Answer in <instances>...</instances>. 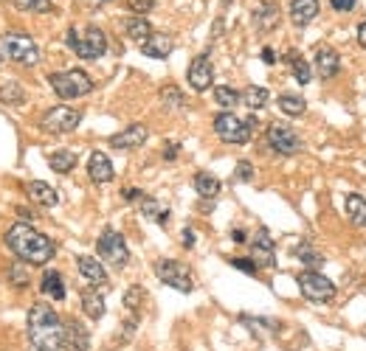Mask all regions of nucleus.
Segmentation results:
<instances>
[{"mask_svg": "<svg viewBox=\"0 0 366 351\" xmlns=\"http://www.w3.org/2000/svg\"><path fill=\"white\" fill-rule=\"evenodd\" d=\"M76 264H79V273L90 281V284H107V270H104V264H99V259L79 256Z\"/></svg>", "mask_w": 366, "mask_h": 351, "instance_id": "nucleus-22", "label": "nucleus"}, {"mask_svg": "<svg viewBox=\"0 0 366 351\" xmlns=\"http://www.w3.org/2000/svg\"><path fill=\"white\" fill-rule=\"evenodd\" d=\"M48 84L54 87V93L60 99H82L93 90V79L85 73V70L73 68V70H63V73H51L48 76Z\"/></svg>", "mask_w": 366, "mask_h": 351, "instance_id": "nucleus-4", "label": "nucleus"}, {"mask_svg": "<svg viewBox=\"0 0 366 351\" xmlns=\"http://www.w3.org/2000/svg\"><path fill=\"white\" fill-rule=\"evenodd\" d=\"M288 60H291V70H293V76H296V82H298V84H307V82H310V62H307L304 57H298L296 51L288 54Z\"/></svg>", "mask_w": 366, "mask_h": 351, "instance_id": "nucleus-33", "label": "nucleus"}, {"mask_svg": "<svg viewBox=\"0 0 366 351\" xmlns=\"http://www.w3.org/2000/svg\"><path fill=\"white\" fill-rule=\"evenodd\" d=\"M242 101H245V107H251V110H262L265 104H268V90L265 87H257V84H251V87H245V93L239 96Z\"/></svg>", "mask_w": 366, "mask_h": 351, "instance_id": "nucleus-30", "label": "nucleus"}, {"mask_svg": "<svg viewBox=\"0 0 366 351\" xmlns=\"http://www.w3.org/2000/svg\"><path fill=\"white\" fill-rule=\"evenodd\" d=\"M318 17V0H293L291 20L296 26H310Z\"/></svg>", "mask_w": 366, "mask_h": 351, "instance_id": "nucleus-20", "label": "nucleus"}, {"mask_svg": "<svg viewBox=\"0 0 366 351\" xmlns=\"http://www.w3.org/2000/svg\"><path fill=\"white\" fill-rule=\"evenodd\" d=\"M215 133H217V138L225 140V143H245V140L251 138L248 121L237 118L234 113H220L217 118H215Z\"/></svg>", "mask_w": 366, "mask_h": 351, "instance_id": "nucleus-10", "label": "nucleus"}, {"mask_svg": "<svg viewBox=\"0 0 366 351\" xmlns=\"http://www.w3.org/2000/svg\"><path fill=\"white\" fill-rule=\"evenodd\" d=\"M296 256H298V259H301V262H304L310 270H318V267L324 264V256H321V253H318V250H316L310 242H301V245L296 247Z\"/></svg>", "mask_w": 366, "mask_h": 351, "instance_id": "nucleus-32", "label": "nucleus"}, {"mask_svg": "<svg viewBox=\"0 0 366 351\" xmlns=\"http://www.w3.org/2000/svg\"><path fill=\"white\" fill-rule=\"evenodd\" d=\"M48 166L57 172V174H68L73 166H76V152L71 149H54L48 155Z\"/></svg>", "mask_w": 366, "mask_h": 351, "instance_id": "nucleus-26", "label": "nucleus"}, {"mask_svg": "<svg viewBox=\"0 0 366 351\" xmlns=\"http://www.w3.org/2000/svg\"><path fill=\"white\" fill-rule=\"evenodd\" d=\"M195 189H198L200 197L215 200L220 194V180L215 174H209V172H198V174H195Z\"/></svg>", "mask_w": 366, "mask_h": 351, "instance_id": "nucleus-27", "label": "nucleus"}, {"mask_svg": "<svg viewBox=\"0 0 366 351\" xmlns=\"http://www.w3.org/2000/svg\"><path fill=\"white\" fill-rule=\"evenodd\" d=\"M161 101H163V107H169V110H181V107L186 104L183 93H181L175 84H166V87H161Z\"/></svg>", "mask_w": 366, "mask_h": 351, "instance_id": "nucleus-34", "label": "nucleus"}, {"mask_svg": "<svg viewBox=\"0 0 366 351\" xmlns=\"http://www.w3.org/2000/svg\"><path fill=\"white\" fill-rule=\"evenodd\" d=\"M63 349L65 351H87L90 349V335L79 321H65L63 332Z\"/></svg>", "mask_w": 366, "mask_h": 351, "instance_id": "nucleus-16", "label": "nucleus"}, {"mask_svg": "<svg viewBox=\"0 0 366 351\" xmlns=\"http://www.w3.org/2000/svg\"><path fill=\"white\" fill-rule=\"evenodd\" d=\"M186 79H189L192 90H198V93H206V90L212 87V82H215V70H212V62H209V57H206V54H200V57H195V60H192V65H189V70H186Z\"/></svg>", "mask_w": 366, "mask_h": 351, "instance_id": "nucleus-12", "label": "nucleus"}, {"mask_svg": "<svg viewBox=\"0 0 366 351\" xmlns=\"http://www.w3.org/2000/svg\"><path fill=\"white\" fill-rule=\"evenodd\" d=\"M82 309L90 321H99L104 315V298L99 295V289H82Z\"/></svg>", "mask_w": 366, "mask_h": 351, "instance_id": "nucleus-25", "label": "nucleus"}, {"mask_svg": "<svg viewBox=\"0 0 366 351\" xmlns=\"http://www.w3.org/2000/svg\"><path fill=\"white\" fill-rule=\"evenodd\" d=\"M96 250H99V259L104 262V264H113V267H127V262H130V250H127V242H124V236L119 233V230H113V228H107V230H102V236H99V242H96Z\"/></svg>", "mask_w": 366, "mask_h": 351, "instance_id": "nucleus-6", "label": "nucleus"}, {"mask_svg": "<svg viewBox=\"0 0 366 351\" xmlns=\"http://www.w3.org/2000/svg\"><path fill=\"white\" fill-rule=\"evenodd\" d=\"M172 48H175L172 37H169V34H155V31L141 43V54H144V57H152V60H166V57L172 54Z\"/></svg>", "mask_w": 366, "mask_h": 351, "instance_id": "nucleus-17", "label": "nucleus"}, {"mask_svg": "<svg viewBox=\"0 0 366 351\" xmlns=\"http://www.w3.org/2000/svg\"><path fill=\"white\" fill-rule=\"evenodd\" d=\"M6 245H9V250H11L20 262H26V264H48V262L54 259V253H57L54 242H51L45 233L34 230L28 222L11 225L9 233H6Z\"/></svg>", "mask_w": 366, "mask_h": 351, "instance_id": "nucleus-1", "label": "nucleus"}, {"mask_svg": "<svg viewBox=\"0 0 366 351\" xmlns=\"http://www.w3.org/2000/svg\"><path fill=\"white\" fill-rule=\"evenodd\" d=\"M251 262L257 267H274L276 264V256H274V242L268 236L265 228L257 230V239L251 242Z\"/></svg>", "mask_w": 366, "mask_h": 351, "instance_id": "nucleus-13", "label": "nucleus"}, {"mask_svg": "<svg viewBox=\"0 0 366 351\" xmlns=\"http://www.w3.org/2000/svg\"><path fill=\"white\" fill-rule=\"evenodd\" d=\"M304 107H307V101H304L301 96H296V93H282V96H279V110H282L285 116H291V118L304 116Z\"/></svg>", "mask_w": 366, "mask_h": 351, "instance_id": "nucleus-29", "label": "nucleus"}, {"mask_svg": "<svg viewBox=\"0 0 366 351\" xmlns=\"http://www.w3.org/2000/svg\"><path fill=\"white\" fill-rule=\"evenodd\" d=\"M347 213H350V219L358 228H366V200L361 194H350L347 197Z\"/></svg>", "mask_w": 366, "mask_h": 351, "instance_id": "nucleus-31", "label": "nucleus"}, {"mask_svg": "<svg viewBox=\"0 0 366 351\" xmlns=\"http://www.w3.org/2000/svg\"><path fill=\"white\" fill-rule=\"evenodd\" d=\"M87 174L93 183H110L113 180V163L104 152H93L87 160Z\"/></svg>", "mask_w": 366, "mask_h": 351, "instance_id": "nucleus-18", "label": "nucleus"}, {"mask_svg": "<svg viewBox=\"0 0 366 351\" xmlns=\"http://www.w3.org/2000/svg\"><path fill=\"white\" fill-rule=\"evenodd\" d=\"M298 289H301V295L307 298V301H313V303H327V301H333L335 298V284L327 279V276H321V273H316V270H304V273H298Z\"/></svg>", "mask_w": 366, "mask_h": 351, "instance_id": "nucleus-7", "label": "nucleus"}, {"mask_svg": "<svg viewBox=\"0 0 366 351\" xmlns=\"http://www.w3.org/2000/svg\"><path fill=\"white\" fill-rule=\"evenodd\" d=\"M183 247H195V230L192 228L183 230Z\"/></svg>", "mask_w": 366, "mask_h": 351, "instance_id": "nucleus-45", "label": "nucleus"}, {"mask_svg": "<svg viewBox=\"0 0 366 351\" xmlns=\"http://www.w3.org/2000/svg\"><path fill=\"white\" fill-rule=\"evenodd\" d=\"M215 101H217L220 107L231 110V107H237V101H239V93H237L234 87H228V84H217V87H215Z\"/></svg>", "mask_w": 366, "mask_h": 351, "instance_id": "nucleus-35", "label": "nucleus"}, {"mask_svg": "<svg viewBox=\"0 0 366 351\" xmlns=\"http://www.w3.org/2000/svg\"><path fill=\"white\" fill-rule=\"evenodd\" d=\"M330 6H333L335 11H352V9L358 6V0H330Z\"/></svg>", "mask_w": 366, "mask_h": 351, "instance_id": "nucleus-43", "label": "nucleus"}, {"mask_svg": "<svg viewBox=\"0 0 366 351\" xmlns=\"http://www.w3.org/2000/svg\"><path fill=\"white\" fill-rule=\"evenodd\" d=\"M11 281H14V286H26V284H28L26 264H14V267H11Z\"/></svg>", "mask_w": 366, "mask_h": 351, "instance_id": "nucleus-41", "label": "nucleus"}, {"mask_svg": "<svg viewBox=\"0 0 366 351\" xmlns=\"http://www.w3.org/2000/svg\"><path fill=\"white\" fill-rule=\"evenodd\" d=\"M0 48H3V54H6L11 62H17V65H23V68H34V65L40 62V48H37V43H34L28 34L9 31V34L0 37Z\"/></svg>", "mask_w": 366, "mask_h": 351, "instance_id": "nucleus-3", "label": "nucleus"}, {"mask_svg": "<svg viewBox=\"0 0 366 351\" xmlns=\"http://www.w3.org/2000/svg\"><path fill=\"white\" fill-rule=\"evenodd\" d=\"M141 213L149 216V219H155L158 225H166V222H169V211L161 208V206H158V200H152V197L141 203Z\"/></svg>", "mask_w": 366, "mask_h": 351, "instance_id": "nucleus-37", "label": "nucleus"}, {"mask_svg": "<svg viewBox=\"0 0 366 351\" xmlns=\"http://www.w3.org/2000/svg\"><path fill=\"white\" fill-rule=\"evenodd\" d=\"M358 43L366 48V23H361V26H358Z\"/></svg>", "mask_w": 366, "mask_h": 351, "instance_id": "nucleus-49", "label": "nucleus"}, {"mask_svg": "<svg viewBox=\"0 0 366 351\" xmlns=\"http://www.w3.org/2000/svg\"><path fill=\"white\" fill-rule=\"evenodd\" d=\"M274 60H276V54H274L271 48H262V62H268V65H274Z\"/></svg>", "mask_w": 366, "mask_h": 351, "instance_id": "nucleus-46", "label": "nucleus"}, {"mask_svg": "<svg viewBox=\"0 0 366 351\" xmlns=\"http://www.w3.org/2000/svg\"><path fill=\"white\" fill-rule=\"evenodd\" d=\"M68 48H73L76 57H82V60H99L107 51V37L96 26H87L85 34H79L76 28H68Z\"/></svg>", "mask_w": 366, "mask_h": 351, "instance_id": "nucleus-5", "label": "nucleus"}, {"mask_svg": "<svg viewBox=\"0 0 366 351\" xmlns=\"http://www.w3.org/2000/svg\"><path fill=\"white\" fill-rule=\"evenodd\" d=\"M155 276L163 281L166 286H175L178 292H192V289H195L192 270H189L183 262H175V259H161V262H155Z\"/></svg>", "mask_w": 366, "mask_h": 351, "instance_id": "nucleus-8", "label": "nucleus"}, {"mask_svg": "<svg viewBox=\"0 0 366 351\" xmlns=\"http://www.w3.org/2000/svg\"><path fill=\"white\" fill-rule=\"evenodd\" d=\"M141 303H144V286H130L127 292H124V306L127 309H133V312H139L141 309Z\"/></svg>", "mask_w": 366, "mask_h": 351, "instance_id": "nucleus-38", "label": "nucleus"}, {"mask_svg": "<svg viewBox=\"0 0 366 351\" xmlns=\"http://www.w3.org/2000/svg\"><path fill=\"white\" fill-rule=\"evenodd\" d=\"M28 197H31L37 206H43V208H54V206L60 203V194H57L48 183H43V180H34V183L28 186Z\"/></svg>", "mask_w": 366, "mask_h": 351, "instance_id": "nucleus-21", "label": "nucleus"}, {"mask_svg": "<svg viewBox=\"0 0 366 351\" xmlns=\"http://www.w3.org/2000/svg\"><path fill=\"white\" fill-rule=\"evenodd\" d=\"M254 28L259 31V34H268V31H274L276 26H279V6L274 3V0H262L257 9H254Z\"/></svg>", "mask_w": 366, "mask_h": 351, "instance_id": "nucleus-14", "label": "nucleus"}, {"mask_svg": "<svg viewBox=\"0 0 366 351\" xmlns=\"http://www.w3.org/2000/svg\"><path fill=\"white\" fill-rule=\"evenodd\" d=\"M23 101H26V90H23V84H20L17 79L0 82V104H6V107H20Z\"/></svg>", "mask_w": 366, "mask_h": 351, "instance_id": "nucleus-23", "label": "nucleus"}, {"mask_svg": "<svg viewBox=\"0 0 366 351\" xmlns=\"http://www.w3.org/2000/svg\"><path fill=\"white\" fill-rule=\"evenodd\" d=\"M124 28H127V37H130V40H136L139 45H141L146 37L152 34V26H149V20H146V17H127Z\"/></svg>", "mask_w": 366, "mask_h": 351, "instance_id": "nucleus-28", "label": "nucleus"}, {"mask_svg": "<svg viewBox=\"0 0 366 351\" xmlns=\"http://www.w3.org/2000/svg\"><path fill=\"white\" fill-rule=\"evenodd\" d=\"M40 289L51 298V301H63L65 298V281L57 270H45L43 273V281H40Z\"/></svg>", "mask_w": 366, "mask_h": 351, "instance_id": "nucleus-24", "label": "nucleus"}, {"mask_svg": "<svg viewBox=\"0 0 366 351\" xmlns=\"http://www.w3.org/2000/svg\"><path fill=\"white\" fill-rule=\"evenodd\" d=\"M139 197H144L139 189H127V191H124V200H139Z\"/></svg>", "mask_w": 366, "mask_h": 351, "instance_id": "nucleus-47", "label": "nucleus"}, {"mask_svg": "<svg viewBox=\"0 0 366 351\" xmlns=\"http://www.w3.org/2000/svg\"><path fill=\"white\" fill-rule=\"evenodd\" d=\"M146 135H149V133H146L144 124H133V127H127V130L116 133V135L110 138V146H113V149H122V152H130V149L144 146Z\"/></svg>", "mask_w": 366, "mask_h": 351, "instance_id": "nucleus-15", "label": "nucleus"}, {"mask_svg": "<svg viewBox=\"0 0 366 351\" xmlns=\"http://www.w3.org/2000/svg\"><path fill=\"white\" fill-rule=\"evenodd\" d=\"M341 68V57L333 51V48H327V45H321L318 51H316V73L321 76V79H333L335 73Z\"/></svg>", "mask_w": 366, "mask_h": 351, "instance_id": "nucleus-19", "label": "nucleus"}, {"mask_svg": "<svg viewBox=\"0 0 366 351\" xmlns=\"http://www.w3.org/2000/svg\"><path fill=\"white\" fill-rule=\"evenodd\" d=\"M231 239H234L237 245H242V242H245V230H231Z\"/></svg>", "mask_w": 366, "mask_h": 351, "instance_id": "nucleus-48", "label": "nucleus"}, {"mask_svg": "<svg viewBox=\"0 0 366 351\" xmlns=\"http://www.w3.org/2000/svg\"><path fill=\"white\" fill-rule=\"evenodd\" d=\"M28 351H48V349H40V346H31Z\"/></svg>", "mask_w": 366, "mask_h": 351, "instance_id": "nucleus-50", "label": "nucleus"}, {"mask_svg": "<svg viewBox=\"0 0 366 351\" xmlns=\"http://www.w3.org/2000/svg\"><path fill=\"white\" fill-rule=\"evenodd\" d=\"M0 65H3V54H0Z\"/></svg>", "mask_w": 366, "mask_h": 351, "instance_id": "nucleus-52", "label": "nucleus"}, {"mask_svg": "<svg viewBox=\"0 0 366 351\" xmlns=\"http://www.w3.org/2000/svg\"><path fill=\"white\" fill-rule=\"evenodd\" d=\"M127 6H130V11H136V14H146V11H152L155 0H127Z\"/></svg>", "mask_w": 366, "mask_h": 351, "instance_id": "nucleus-42", "label": "nucleus"}, {"mask_svg": "<svg viewBox=\"0 0 366 351\" xmlns=\"http://www.w3.org/2000/svg\"><path fill=\"white\" fill-rule=\"evenodd\" d=\"M63 332H65V323L60 321V315L48 303H34L28 309V338H31V346H40V349L48 351L63 349Z\"/></svg>", "mask_w": 366, "mask_h": 351, "instance_id": "nucleus-2", "label": "nucleus"}, {"mask_svg": "<svg viewBox=\"0 0 366 351\" xmlns=\"http://www.w3.org/2000/svg\"><path fill=\"white\" fill-rule=\"evenodd\" d=\"M268 146L276 155H296V152H301V138L288 124H271L268 127Z\"/></svg>", "mask_w": 366, "mask_h": 351, "instance_id": "nucleus-11", "label": "nucleus"}, {"mask_svg": "<svg viewBox=\"0 0 366 351\" xmlns=\"http://www.w3.org/2000/svg\"><path fill=\"white\" fill-rule=\"evenodd\" d=\"M79 121H82V113H79V110L60 104V107H51V110L40 118V127H43L45 133H51V135H65V133H73V130L79 127Z\"/></svg>", "mask_w": 366, "mask_h": 351, "instance_id": "nucleus-9", "label": "nucleus"}, {"mask_svg": "<svg viewBox=\"0 0 366 351\" xmlns=\"http://www.w3.org/2000/svg\"><path fill=\"white\" fill-rule=\"evenodd\" d=\"M14 9L31 11V14H48L54 11V3L51 0H14Z\"/></svg>", "mask_w": 366, "mask_h": 351, "instance_id": "nucleus-36", "label": "nucleus"}, {"mask_svg": "<svg viewBox=\"0 0 366 351\" xmlns=\"http://www.w3.org/2000/svg\"><path fill=\"white\" fill-rule=\"evenodd\" d=\"M234 174H237V180H242V183H248V180L254 177V166H251L248 160H242V163H237V169H234Z\"/></svg>", "mask_w": 366, "mask_h": 351, "instance_id": "nucleus-39", "label": "nucleus"}, {"mask_svg": "<svg viewBox=\"0 0 366 351\" xmlns=\"http://www.w3.org/2000/svg\"><path fill=\"white\" fill-rule=\"evenodd\" d=\"M222 3H225V6H228V3H231V0H222Z\"/></svg>", "mask_w": 366, "mask_h": 351, "instance_id": "nucleus-51", "label": "nucleus"}, {"mask_svg": "<svg viewBox=\"0 0 366 351\" xmlns=\"http://www.w3.org/2000/svg\"><path fill=\"white\" fill-rule=\"evenodd\" d=\"M231 264H234V270H242V273H248V276H257V270H259L251 259H231Z\"/></svg>", "mask_w": 366, "mask_h": 351, "instance_id": "nucleus-40", "label": "nucleus"}, {"mask_svg": "<svg viewBox=\"0 0 366 351\" xmlns=\"http://www.w3.org/2000/svg\"><path fill=\"white\" fill-rule=\"evenodd\" d=\"M178 149H181L178 143H166L163 146V160H175L178 157Z\"/></svg>", "mask_w": 366, "mask_h": 351, "instance_id": "nucleus-44", "label": "nucleus"}]
</instances>
